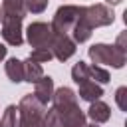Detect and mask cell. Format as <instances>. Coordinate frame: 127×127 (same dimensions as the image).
<instances>
[{
  "instance_id": "1",
  "label": "cell",
  "mask_w": 127,
  "mask_h": 127,
  "mask_svg": "<svg viewBox=\"0 0 127 127\" xmlns=\"http://www.w3.org/2000/svg\"><path fill=\"white\" fill-rule=\"evenodd\" d=\"M46 105L34 95L28 93L18 103V127H44Z\"/></svg>"
},
{
  "instance_id": "2",
  "label": "cell",
  "mask_w": 127,
  "mask_h": 127,
  "mask_svg": "<svg viewBox=\"0 0 127 127\" xmlns=\"http://www.w3.org/2000/svg\"><path fill=\"white\" fill-rule=\"evenodd\" d=\"M87 56L89 60L95 64V65H111L115 69L123 67L125 65V60H127V54L123 48L119 46H109V44H93L89 50H87Z\"/></svg>"
},
{
  "instance_id": "3",
  "label": "cell",
  "mask_w": 127,
  "mask_h": 127,
  "mask_svg": "<svg viewBox=\"0 0 127 127\" xmlns=\"http://www.w3.org/2000/svg\"><path fill=\"white\" fill-rule=\"evenodd\" d=\"M79 12H81V6H75V4H64L56 10L54 18H52V32L54 34H69L75 20L79 18Z\"/></svg>"
},
{
  "instance_id": "4",
  "label": "cell",
  "mask_w": 127,
  "mask_h": 127,
  "mask_svg": "<svg viewBox=\"0 0 127 127\" xmlns=\"http://www.w3.org/2000/svg\"><path fill=\"white\" fill-rule=\"evenodd\" d=\"M22 16L16 14H4L2 12V38L10 46H22L24 36H22Z\"/></svg>"
},
{
  "instance_id": "5",
  "label": "cell",
  "mask_w": 127,
  "mask_h": 127,
  "mask_svg": "<svg viewBox=\"0 0 127 127\" xmlns=\"http://www.w3.org/2000/svg\"><path fill=\"white\" fill-rule=\"evenodd\" d=\"M52 36H54L52 26L46 22H32L26 28V40L34 50L36 48H50Z\"/></svg>"
},
{
  "instance_id": "6",
  "label": "cell",
  "mask_w": 127,
  "mask_h": 127,
  "mask_svg": "<svg viewBox=\"0 0 127 127\" xmlns=\"http://www.w3.org/2000/svg\"><path fill=\"white\" fill-rule=\"evenodd\" d=\"M85 20L89 22L91 28H101V26L113 24L115 14L107 4H91V6H85Z\"/></svg>"
},
{
  "instance_id": "7",
  "label": "cell",
  "mask_w": 127,
  "mask_h": 127,
  "mask_svg": "<svg viewBox=\"0 0 127 127\" xmlns=\"http://www.w3.org/2000/svg\"><path fill=\"white\" fill-rule=\"evenodd\" d=\"M50 52L56 60L65 62L75 54V42L67 34H54L52 42H50Z\"/></svg>"
},
{
  "instance_id": "8",
  "label": "cell",
  "mask_w": 127,
  "mask_h": 127,
  "mask_svg": "<svg viewBox=\"0 0 127 127\" xmlns=\"http://www.w3.org/2000/svg\"><path fill=\"white\" fill-rule=\"evenodd\" d=\"M91 32H93V28L89 26V22L85 20V6H81V12H79V18L75 20V24H73V28H71V40L75 42V44H83V42H87L89 38H91Z\"/></svg>"
},
{
  "instance_id": "9",
  "label": "cell",
  "mask_w": 127,
  "mask_h": 127,
  "mask_svg": "<svg viewBox=\"0 0 127 127\" xmlns=\"http://www.w3.org/2000/svg\"><path fill=\"white\" fill-rule=\"evenodd\" d=\"M52 101H54V107L62 113L64 109H67V107L77 103V95H75V91L71 87H60V89H54Z\"/></svg>"
},
{
  "instance_id": "10",
  "label": "cell",
  "mask_w": 127,
  "mask_h": 127,
  "mask_svg": "<svg viewBox=\"0 0 127 127\" xmlns=\"http://www.w3.org/2000/svg\"><path fill=\"white\" fill-rule=\"evenodd\" d=\"M34 95L44 105H48V101H52V95H54V79L50 75H42L34 83Z\"/></svg>"
},
{
  "instance_id": "11",
  "label": "cell",
  "mask_w": 127,
  "mask_h": 127,
  "mask_svg": "<svg viewBox=\"0 0 127 127\" xmlns=\"http://www.w3.org/2000/svg\"><path fill=\"white\" fill-rule=\"evenodd\" d=\"M62 121H64V127H83L85 125V113L79 109V105H71L67 109H64L62 113Z\"/></svg>"
},
{
  "instance_id": "12",
  "label": "cell",
  "mask_w": 127,
  "mask_h": 127,
  "mask_svg": "<svg viewBox=\"0 0 127 127\" xmlns=\"http://www.w3.org/2000/svg\"><path fill=\"white\" fill-rule=\"evenodd\" d=\"M77 85H79V97L85 99V101H89V103L95 101V99H101V95H103V87L97 81L85 79V81H79Z\"/></svg>"
},
{
  "instance_id": "13",
  "label": "cell",
  "mask_w": 127,
  "mask_h": 127,
  "mask_svg": "<svg viewBox=\"0 0 127 127\" xmlns=\"http://www.w3.org/2000/svg\"><path fill=\"white\" fill-rule=\"evenodd\" d=\"M87 115L93 119V123H105L111 117V109H109V105L105 101L95 99V101H91V105L87 109Z\"/></svg>"
},
{
  "instance_id": "14",
  "label": "cell",
  "mask_w": 127,
  "mask_h": 127,
  "mask_svg": "<svg viewBox=\"0 0 127 127\" xmlns=\"http://www.w3.org/2000/svg\"><path fill=\"white\" fill-rule=\"evenodd\" d=\"M6 75L12 83H20L24 81V64L22 60H16V58H10L6 62Z\"/></svg>"
},
{
  "instance_id": "15",
  "label": "cell",
  "mask_w": 127,
  "mask_h": 127,
  "mask_svg": "<svg viewBox=\"0 0 127 127\" xmlns=\"http://www.w3.org/2000/svg\"><path fill=\"white\" fill-rule=\"evenodd\" d=\"M24 64V81H28V83H36L42 75H44V69H42V65L38 64V62H34V60H26V62H22Z\"/></svg>"
},
{
  "instance_id": "16",
  "label": "cell",
  "mask_w": 127,
  "mask_h": 127,
  "mask_svg": "<svg viewBox=\"0 0 127 127\" xmlns=\"http://www.w3.org/2000/svg\"><path fill=\"white\" fill-rule=\"evenodd\" d=\"M2 12L4 14H16V16H26L24 0H2Z\"/></svg>"
},
{
  "instance_id": "17",
  "label": "cell",
  "mask_w": 127,
  "mask_h": 127,
  "mask_svg": "<svg viewBox=\"0 0 127 127\" xmlns=\"http://www.w3.org/2000/svg\"><path fill=\"white\" fill-rule=\"evenodd\" d=\"M44 127H64L62 115L56 107H50L44 111Z\"/></svg>"
},
{
  "instance_id": "18",
  "label": "cell",
  "mask_w": 127,
  "mask_h": 127,
  "mask_svg": "<svg viewBox=\"0 0 127 127\" xmlns=\"http://www.w3.org/2000/svg\"><path fill=\"white\" fill-rule=\"evenodd\" d=\"M0 121H2V127H18V107L8 105Z\"/></svg>"
},
{
  "instance_id": "19",
  "label": "cell",
  "mask_w": 127,
  "mask_h": 127,
  "mask_svg": "<svg viewBox=\"0 0 127 127\" xmlns=\"http://www.w3.org/2000/svg\"><path fill=\"white\" fill-rule=\"evenodd\" d=\"M89 73H91V79L93 81H97V83H107L109 79H111V75H109V71L103 67V65H89Z\"/></svg>"
},
{
  "instance_id": "20",
  "label": "cell",
  "mask_w": 127,
  "mask_h": 127,
  "mask_svg": "<svg viewBox=\"0 0 127 127\" xmlns=\"http://www.w3.org/2000/svg\"><path fill=\"white\" fill-rule=\"evenodd\" d=\"M54 56H52V52H50V48H36V50H32V54H30V60H34V62H38V64H46V62H50Z\"/></svg>"
},
{
  "instance_id": "21",
  "label": "cell",
  "mask_w": 127,
  "mask_h": 127,
  "mask_svg": "<svg viewBox=\"0 0 127 127\" xmlns=\"http://www.w3.org/2000/svg\"><path fill=\"white\" fill-rule=\"evenodd\" d=\"M24 8H26V12L42 14L48 8V0H24Z\"/></svg>"
},
{
  "instance_id": "22",
  "label": "cell",
  "mask_w": 127,
  "mask_h": 127,
  "mask_svg": "<svg viewBox=\"0 0 127 127\" xmlns=\"http://www.w3.org/2000/svg\"><path fill=\"white\" fill-rule=\"evenodd\" d=\"M115 101H117V107L121 111H127V87L125 85H121L115 91Z\"/></svg>"
},
{
  "instance_id": "23",
  "label": "cell",
  "mask_w": 127,
  "mask_h": 127,
  "mask_svg": "<svg viewBox=\"0 0 127 127\" xmlns=\"http://www.w3.org/2000/svg\"><path fill=\"white\" fill-rule=\"evenodd\" d=\"M6 52H8V48H6L4 44H0V62H2L4 58H6Z\"/></svg>"
},
{
  "instance_id": "24",
  "label": "cell",
  "mask_w": 127,
  "mask_h": 127,
  "mask_svg": "<svg viewBox=\"0 0 127 127\" xmlns=\"http://www.w3.org/2000/svg\"><path fill=\"white\" fill-rule=\"evenodd\" d=\"M105 2H107L109 6H117V4H121L123 0H105Z\"/></svg>"
},
{
  "instance_id": "25",
  "label": "cell",
  "mask_w": 127,
  "mask_h": 127,
  "mask_svg": "<svg viewBox=\"0 0 127 127\" xmlns=\"http://www.w3.org/2000/svg\"><path fill=\"white\" fill-rule=\"evenodd\" d=\"M83 127H99V123H91V125H83Z\"/></svg>"
},
{
  "instance_id": "26",
  "label": "cell",
  "mask_w": 127,
  "mask_h": 127,
  "mask_svg": "<svg viewBox=\"0 0 127 127\" xmlns=\"http://www.w3.org/2000/svg\"><path fill=\"white\" fill-rule=\"evenodd\" d=\"M0 22H2V8H0Z\"/></svg>"
},
{
  "instance_id": "27",
  "label": "cell",
  "mask_w": 127,
  "mask_h": 127,
  "mask_svg": "<svg viewBox=\"0 0 127 127\" xmlns=\"http://www.w3.org/2000/svg\"><path fill=\"white\" fill-rule=\"evenodd\" d=\"M0 127H2V121H0Z\"/></svg>"
}]
</instances>
